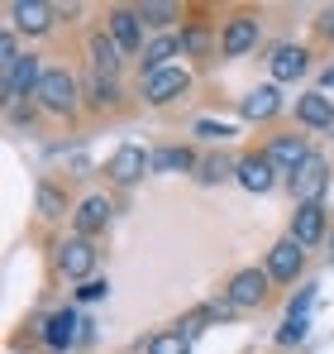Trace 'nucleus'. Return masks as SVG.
I'll list each match as a JSON object with an SVG mask.
<instances>
[{"label":"nucleus","instance_id":"obj_1","mask_svg":"<svg viewBox=\"0 0 334 354\" xmlns=\"http://www.w3.org/2000/svg\"><path fill=\"white\" fill-rule=\"evenodd\" d=\"M39 111L53 120H77L81 115V106H86V82L72 72V67H62V62H48V72H43V82H39Z\"/></svg>","mask_w":334,"mask_h":354},{"label":"nucleus","instance_id":"obj_2","mask_svg":"<svg viewBox=\"0 0 334 354\" xmlns=\"http://www.w3.org/2000/svg\"><path fill=\"white\" fill-rule=\"evenodd\" d=\"M96 263H101L96 239L62 235L53 244V273L62 278V283H86V278H96Z\"/></svg>","mask_w":334,"mask_h":354},{"label":"nucleus","instance_id":"obj_3","mask_svg":"<svg viewBox=\"0 0 334 354\" xmlns=\"http://www.w3.org/2000/svg\"><path fill=\"white\" fill-rule=\"evenodd\" d=\"M191 86H196V72L181 67V62H172V67L153 72V77H139V101L153 106V111H163V106H172V101L191 96Z\"/></svg>","mask_w":334,"mask_h":354},{"label":"nucleus","instance_id":"obj_4","mask_svg":"<svg viewBox=\"0 0 334 354\" xmlns=\"http://www.w3.org/2000/svg\"><path fill=\"white\" fill-rule=\"evenodd\" d=\"M220 297L234 306V311H258V306L273 297V278H268V268H263V263L234 268V273L224 278V292Z\"/></svg>","mask_w":334,"mask_h":354},{"label":"nucleus","instance_id":"obj_5","mask_svg":"<svg viewBox=\"0 0 334 354\" xmlns=\"http://www.w3.org/2000/svg\"><path fill=\"white\" fill-rule=\"evenodd\" d=\"M5 24L19 39H48L57 29V5L53 0H5Z\"/></svg>","mask_w":334,"mask_h":354},{"label":"nucleus","instance_id":"obj_6","mask_svg":"<svg viewBox=\"0 0 334 354\" xmlns=\"http://www.w3.org/2000/svg\"><path fill=\"white\" fill-rule=\"evenodd\" d=\"M263 44V19L253 10H229L220 19V58H248Z\"/></svg>","mask_w":334,"mask_h":354},{"label":"nucleus","instance_id":"obj_7","mask_svg":"<svg viewBox=\"0 0 334 354\" xmlns=\"http://www.w3.org/2000/svg\"><path fill=\"white\" fill-rule=\"evenodd\" d=\"M43 72H48V62L43 53H24V58L14 62V72H5L0 77V101H5V111L10 106H24V101H34L39 96V82H43Z\"/></svg>","mask_w":334,"mask_h":354},{"label":"nucleus","instance_id":"obj_8","mask_svg":"<svg viewBox=\"0 0 334 354\" xmlns=\"http://www.w3.org/2000/svg\"><path fill=\"white\" fill-rule=\"evenodd\" d=\"M101 29L124 48V58H139L144 44H148V29H144V19H139V5H106Z\"/></svg>","mask_w":334,"mask_h":354},{"label":"nucleus","instance_id":"obj_9","mask_svg":"<svg viewBox=\"0 0 334 354\" xmlns=\"http://www.w3.org/2000/svg\"><path fill=\"white\" fill-rule=\"evenodd\" d=\"M39 340H43L53 354H72L77 340H86V316H81L77 306H57L53 316L39 321Z\"/></svg>","mask_w":334,"mask_h":354},{"label":"nucleus","instance_id":"obj_10","mask_svg":"<svg viewBox=\"0 0 334 354\" xmlns=\"http://www.w3.org/2000/svg\"><path fill=\"white\" fill-rule=\"evenodd\" d=\"M234 182H239L244 192H253V196H268V192H277L282 173L273 168V158H268L263 149H248V153H239V163H234Z\"/></svg>","mask_w":334,"mask_h":354},{"label":"nucleus","instance_id":"obj_11","mask_svg":"<svg viewBox=\"0 0 334 354\" xmlns=\"http://www.w3.org/2000/svg\"><path fill=\"white\" fill-rule=\"evenodd\" d=\"M144 173H153V149L119 144L110 158H106V177H110V187H134V182H144Z\"/></svg>","mask_w":334,"mask_h":354},{"label":"nucleus","instance_id":"obj_12","mask_svg":"<svg viewBox=\"0 0 334 354\" xmlns=\"http://www.w3.org/2000/svg\"><path fill=\"white\" fill-rule=\"evenodd\" d=\"M306 259H311V249H306V244H296L291 235H282V239H273V249H268L263 268H268V278H273V283H296V278L306 273Z\"/></svg>","mask_w":334,"mask_h":354},{"label":"nucleus","instance_id":"obj_13","mask_svg":"<svg viewBox=\"0 0 334 354\" xmlns=\"http://www.w3.org/2000/svg\"><path fill=\"white\" fill-rule=\"evenodd\" d=\"M263 153L273 158V168H277L282 177H291L315 149H311V139L301 134V129H286V134H268V144H263Z\"/></svg>","mask_w":334,"mask_h":354},{"label":"nucleus","instance_id":"obj_14","mask_svg":"<svg viewBox=\"0 0 334 354\" xmlns=\"http://www.w3.org/2000/svg\"><path fill=\"white\" fill-rule=\"evenodd\" d=\"M110 216H115V201L106 192H91V196H81L77 211H72V235H81V239L106 235V230H110Z\"/></svg>","mask_w":334,"mask_h":354},{"label":"nucleus","instance_id":"obj_15","mask_svg":"<svg viewBox=\"0 0 334 354\" xmlns=\"http://www.w3.org/2000/svg\"><path fill=\"white\" fill-rule=\"evenodd\" d=\"M286 235L296 239V244H306V249H315L320 239L330 235V211H325V201H301V206L291 211Z\"/></svg>","mask_w":334,"mask_h":354},{"label":"nucleus","instance_id":"obj_16","mask_svg":"<svg viewBox=\"0 0 334 354\" xmlns=\"http://www.w3.org/2000/svg\"><path fill=\"white\" fill-rule=\"evenodd\" d=\"M286 187H291L296 206H301V201H325V187H330V158L311 153V158H306L296 173L286 177Z\"/></svg>","mask_w":334,"mask_h":354},{"label":"nucleus","instance_id":"obj_17","mask_svg":"<svg viewBox=\"0 0 334 354\" xmlns=\"http://www.w3.org/2000/svg\"><path fill=\"white\" fill-rule=\"evenodd\" d=\"M81 53H86V72H96V77H119V67H124V48L115 44V39L106 34V29H101V24L86 34Z\"/></svg>","mask_w":334,"mask_h":354},{"label":"nucleus","instance_id":"obj_18","mask_svg":"<svg viewBox=\"0 0 334 354\" xmlns=\"http://www.w3.org/2000/svg\"><path fill=\"white\" fill-rule=\"evenodd\" d=\"M181 58H191V62H215L220 58V24H210V19H186V24H181Z\"/></svg>","mask_w":334,"mask_h":354},{"label":"nucleus","instance_id":"obj_19","mask_svg":"<svg viewBox=\"0 0 334 354\" xmlns=\"http://www.w3.org/2000/svg\"><path fill=\"white\" fill-rule=\"evenodd\" d=\"M291 115H296V129L325 134V129H334V101L325 91H301V96L291 101Z\"/></svg>","mask_w":334,"mask_h":354},{"label":"nucleus","instance_id":"obj_20","mask_svg":"<svg viewBox=\"0 0 334 354\" xmlns=\"http://www.w3.org/2000/svg\"><path fill=\"white\" fill-rule=\"evenodd\" d=\"M311 72V48H301V44H273V53H268V77L286 86V82H301Z\"/></svg>","mask_w":334,"mask_h":354},{"label":"nucleus","instance_id":"obj_21","mask_svg":"<svg viewBox=\"0 0 334 354\" xmlns=\"http://www.w3.org/2000/svg\"><path fill=\"white\" fill-rule=\"evenodd\" d=\"M239 115L248 120V124H268V120H277L282 115V86H277V82H263V86L244 91V96H239Z\"/></svg>","mask_w":334,"mask_h":354},{"label":"nucleus","instance_id":"obj_22","mask_svg":"<svg viewBox=\"0 0 334 354\" xmlns=\"http://www.w3.org/2000/svg\"><path fill=\"white\" fill-rule=\"evenodd\" d=\"M172 58H181V29H172V34H148V44H144V53H139V77H153V72L172 67Z\"/></svg>","mask_w":334,"mask_h":354},{"label":"nucleus","instance_id":"obj_23","mask_svg":"<svg viewBox=\"0 0 334 354\" xmlns=\"http://www.w3.org/2000/svg\"><path fill=\"white\" fill-rule=\"evenodd\" d=\"M34 211H39V221H62V216H72L77 206H72V196L62 192V182L39 177V182H34Z\"/></svg>","mask_w":334,"mask_h":354},{"label":"nucleus","instance_id":"obj_24","mask_svg":"<svg viewBox=\"0 0 334 354\" xmlns=\"http://www.w3.org/2000/svg\"><path fill=\"white\" fill-rule=\"evenodd\" d=\"M124 106V86H119V77H96V72H86V111H96V115H110Z\"/></svg>","mask_w":334,"mask_h":354},{"label":"nucleus","instance_id":"obj_25","mask_svg":"<svg viewBox=\"0 0 334 354\" xmlns=\"http://www.w3.org/2000/svg\"><path fill=\"white\" fill-rule=\"evenodd\" d=\"M196 168H201V158H196V149H186V144L153 149V173H196Z\"/></svg>","mask_w":334,"mask_h":354},{"label":"nucleus","instance_id":"obj_26","mask_svg":"<svg viewBox=\"0 0 334 354\" xmlns=\"http://www.w3.org/2000/svg\"><path fill=\"white\" fill-rule=\"evenodd\" d=\"M139 19H144L148 34H172V24L181 19V5H172V0H144L139 5Z\"/></svg>","mask_w":334,"mask_h":354},{"label":"nucleus","instance_id":"obj_27","mask_svg":"<svg viewBox=\"0 0 334 354\" xmlns=\"http://www.w3.org/2000/svg\"><path fill=\"white\" fill-rule=\"evenodd\" d=\"M144 354H191V335L186 330H158L144 340Z\"/></svg>","mask_w":334,"mask_h":354},{"label":"nucleus","instance_id":"obj_28","mask_svg":"<svg viewBox=\"0 0 334 354\" xmlns=\"http://www.w3.org/2000/svg\"><path fill=\"white\" fill-rule=\"evenodd\" d=\"M191 134H196V139H206V144H229V139L239 134V124H229V120H196V124H191Z\"/></svg>","mask_w":334,"mask_h":354},{"label":"nucleus","instance_id":"obj_29","mask_svg":"<svg viewBox=\"0 0 334 354\" xmlns=\"http://www.w3.org/2000/svg\"><path fill=\"white\" fill-rule=\"evenodd\" d=\"M306 330H311V316H286L273 340H277V350H296V345L306 340Z\"/></svg>","mask_w":334,"mask_h":354},{"label":"nucleus","instance_id":"obj_30","mask_svg":"<svg viewBox=\"0 0 334 354\" xmlns=\"http://www.w3.org/2000/svg\"><path fill=\"white\" fill-rule=\"evenodd\" d=\"M234 163H239V158H224V153H206V158H201V182H206V187H210V182H224V177H234Z\"/></svg>","mask_w":334,"mask_h":354},{"label":"nucleus","instance_id":"obj_31","mask_svg":"<svg viewBox=\"0 0 334 354\" xmlns=\"http://www.w3.org/2000/svg\"><path fill=\"white\" fill-rule=\"evenodd\" d=\"M19 58H24V53H19V34H14L10 24H0V77L14 72V62H19Z\"/></svg>","mask_w":334,"mask_h":354},{"label":"nucleus","instance_id":"obj_32","mask_svg":"<svg viewBox=\"0 0 334 354\" xmlns=\"http://www.w3.org/2000/svg\"><path fill=\"white\" fill-rule=\"evenodd\" d=\"M106 292H110V278H101V273H96V278H86V283L77 288V301H101Z\"/></svg>","mask_w":334,"mask_h":354},{"label":"nucleus","instance_id":"obj_33","mask_svg":"<svg viewBox=\"0 0 334 354\" xmlns=\"http://www.w3.org/2000/svg\"><path fill=\"white\" fill-rule=\"evenodd\" d=\"M315 44H330L334 48V5H325V10L315 15Z\"/></svg>","mask_w":334,"mask_h":354},{"label":"nucleus","instance_id":"obj_34","mask_svg":"<svg viewBox=\"0 0 334 354\" xmlns=\"http://www.w3.org/2000/svg\"><path fill=\"white\" fill-rule=\"evenodd\" d=\"M311 306H315V283H306V292H296V297H291L286 316H311Z\"/></svg>","mask_w":334,"mask_h":354},{"label":"nucleus","instance_id":"obj_35","mask_svg":"<svg viewBox=\"0 0 334 354\" xmlns=\"http://www.w3.org/2000/svg\"><path fill=\"white\" fill-rule=\"evenodd\" d=\"M77 15H81V10H77V5H57V24H72V19H77Z\"/></svg>","mask_w":334,"mask_h":354},{"label":"nucleus","instance_id":"obj_36","mask_svg":"<svg viewBox=\"0 0 334 354\" xmlns=\"http://www.w3.org/2000/svg\"><path fill=\"white\" fill-rule=\"evenodd\" d=\"M325 86H334V62H330V67H325Z\"/></svg>","mask_w":334,"mask_h":354}]
</instances>
